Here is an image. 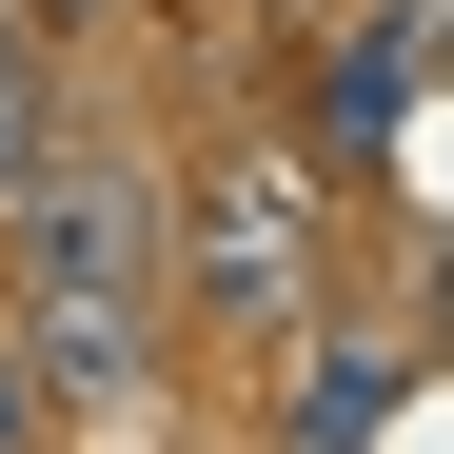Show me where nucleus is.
Returning a JSON list of instances; mask_svg holds the SVG:
<instances>
[{"label": "nucleus", "mask_w": 454, "mask_h": 454, "mask_svg": "<svg viewBox=\"0 0 454 454\" xmlns=\"http://www.w3.org/2000/svg\"><path fill=\"white\" fill-rule=\"evenodd\" d=\"M434 356H454V238H434Z\"/></svg>", "instance_id": "8"}, {"label": "nucleus", "mask_w": 454, "mask_h": 454, "mask_svg": "<svg viewBox=\"0 0 454 454\" xmlns=\"http://www.w3.org/2000/svg\"><path fill=\"white\" fill-rule=\"evenodd\" d=\"M20 257L40 277H80V296H138V257H159V198H138L119 159H20Z\"/></svg>", "instance_id": "1"}, {"label": "nucleus", "mask_w": 454, "mask_h": 454, "mask_svg": "<svg viewBox=\"0 0 454 454\" xmlns=\"http://www.w3.org/2000/svg\"><path fill=\"white\" fill-rule=\"evenodd\" d=\"M0 454H40V375L20 356H0Z\"/></svg>", "instance_id": "7"}, {"label": "nucleus", "mask_w": 454, "mask_h": 454, "mask_svg": "<svg viewBox=\"0 0 454 454\" xmlns=\"http://www.w3.org/2000/svg\"><path fill=\"white\" fill-rule=\"evenodd\" d=\"M375 40H395L415 80H454V0H395V20H375Z\"/></svg>", "instance_id": "6"}, {"label": "nucleus", "mask_w": 454, "mask_h": 454, "mask_svg": "<svg viewBox=\"0 0 454 454\" xmlns=\"http://www.w3.org/2000/svg\"><path fill=\"white\" fill-rule=\"evenodd\" d=\"M40 20H99V0H40Z\"/></svg>", "instance_id": "9"}, {"label": "nucleus", "mask_w": 454, "mask_h": 454, "mask_svg": "<svg viewBox=\"0 0 454 454\" xmlns=\"http://www.w3.org/2000/svg\"><path fill=\"white\" fill-rule=\"evenodd\" d=\"M20 159H40V40L0 20V198H20Z\"/></svg>", "instance_id": "4"}, {"label": "nucleus", "mask_w": 454, "mask_h": 454, "mask_svg": "<svg viewBox=\"0 0 454 454\" xmlns=\"http://www.w3.org/2000/svg\"><path fill=\"white\" fill-rule=\"evenodd\" d=\"M375 395H395V356H336V375H317V454H356V434H375Z\"/></svg>", "instance_id": "5"}, {"label": "nucleus", "mask_w": 454, "mask_h": 454, "mask_svg": "<svg viewBox=\"0 0 454 454\" xmlns=\"http://www.w3.org/2000/svg\"><path fill=\"white\" fill-rule=\"evenodd\" d=\"M198 296H217V317H277V296H296V159H238L198 198Z\"/></svg>", "instance_id": "2"}, {"label": "nucleus", "mask_w": 454, "mask_h": 454, "mask_svg": "<svg viewBox=\"0 0 454 454\" xmlns=\"http://www.w3.org/2000/svg\"><path fill=\"white\" fill-rule=\"evenodd\" d=\"M119 375H138V296L40 277V395H119Z\"/></svg>", "instance_id": "3"}]
</instances>
